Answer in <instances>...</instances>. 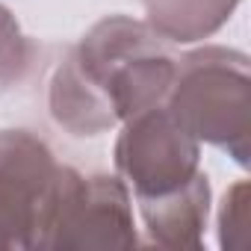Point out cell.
<instances>
[{"instance_id": "6da1fadb", "label": "cell", "mask_w": 251, "mask_h": 251, "mask_svg": "<svg viewBox=\"0 0 251 251\" xmlns=\"http://www.w3.org/2000/svg\"><path fill=\"white\" fill-rule=\"evenodd\" d=\"M177 59L145 21L109 15L56 65L50 118L71 136H98L142 109L166 103Z\"/></svg>"}, {"instance_id": "7a4b0ae2", "label": "cell", "mask_w": 251, "mask_h": 251, "mask_svg": "<svg viewBox=\"0 0 251 251\" xmlns=\"http://www.w3.org/2000/svg\"><path fill=\"white\" fill-rule=\"evenodd\" d=\"M251 62L242 50L204 45L175 65L166 109L180 127L225 151L236 166H248L251 154Z\"/></svg>"}, {"instance_id": "3957f363", "label": "cell", "mask_w": 251, "mask_h": 251, "mask_svg": "<svg viewBox=\"0 0 251 251\" xmlns=\"http://www.w3.org/2000/svg\"><path fill=\"white\" fill-rule=\"evenodd\" d=\"M139 245L130 186L118 175L83 177L77 169H62V183L53 201V213L42 239V248L53 251H92Z\"/></svg>"}, {"instance_id": "277c9868", "label": "cell", "mask_w": 251, "mask_h": 251, "mask_svg": "<svg viewBox=\"0 0 251 251\" xmlns=\"http://www.w3.org/2000/svg\"><path fill=\"white\" fill-rule=\"evenodd\" d=\"M62 169L39 136L0 130V251L42 248Z\"/></svg>"}, {"instance_id": "5b68a950", "label": "cell", "mask_w": 251, "mask_h": 251, "mask_svg": "<svg viewBox=\"0 0 251 251\" xmlns=\"http://www.w3.org/2000/svg\"><path fill=\"white\" fill-rule=\"evenodd\" d=\"M201 142L189 136L166 103L124 121L115 142V172L136 198H151L183 186L201 166Z\"/></svg>"}, {"instance_id": "8992f818", "label": "cell", "mask_w": 251, "mask_h": 251, "mask_svg": "<svg viewBox=\"0 0 251 251\" xmlns=\"http://www.w3.org/2000/svg\"><path fill=\"white\" fill-rule=\"evenodd\" d=\"M148 239L175 251H198L204 245V230L210 219V177L198 169L183 186L136 198Z\"/></svg>"}, {"instance_id": "52a82bcc", "label": "cell", "mask_w": 251, "mask_h": 251, "mask_svg": "<svg viewBox=\"0 0 251 251\" xmlns=\"http://www.w3.org/2000/svg\"><path fill=\"white\" fill-rule=\"evenodd\" d=\"M242 0H145V24L163 42L192 45L219 33Z\"/></svg>"}, {"instance_id": "ba28073f", "label": "cell", "mask_w": 251, "mask_h": 251, "mask_svg": "<svg viewBox=\"0 0 251 251\" xmlns=\"http://www.w3.org/2000/svg\"><path fill=\"white\" fill-rule=\"evenodd\" d=\"M33 62V45L21 33L15 15L0 3V83H18L24 80Z\"/></svg>"}, {"instance_id": "9c48e42d", "label": "cell", "mask_w": 251, "mask_h": 251, "mask_svg": "<svg viewBox=\"0 0 251 251\" xmlns=\"http://www.w3.org/2000/svg\"><path fill=\"white\" fill-rule=\"evenodd\" d=\"M245 204H248V183L239 180L225 192V201H222V210H219V245L227 248V251L242 242Z\"/></svg>"}]
</instances>
